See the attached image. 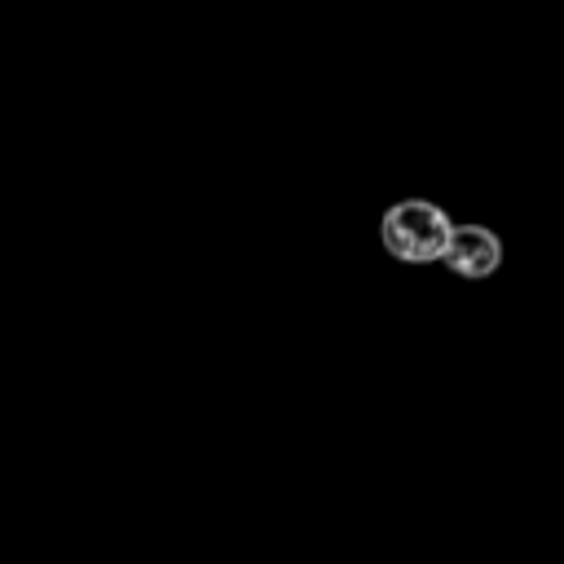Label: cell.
<instances>
[{
	"label": "cell",
	"mask_w": 564,
	"mask_h": 564,
	"mask_svg": "<svg viewBox=\"0 0 564 564\" xmlns=\"http://www.w3.org/2000/svg\"><path fill=\"white\" fill-rule=\"evenodd\" d=\"M441 264L449 273H458V278H471V282L494 278L502 269V238L494 229H485V225H454Z\"/></svg>",
	"instance_id": "obj_2"
},
{
	"label": "cell",
	"mask_w": 564,
	"mask_h": 564,
	"mask_svg": "<svg viewBox=\"0 0 564 564\" xmlns=\"http://www.w3.org/2000/svg\"><path fill=\"white\" fill-rule=\"evenodd\" d=\"M449 234H454V220L432 198H401L379 220V242L401 264H432V260H441Z\"/></svg>",
	"instance_id": "obj_1"
}]
</instances>
